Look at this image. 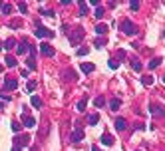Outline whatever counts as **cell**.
<instances>
[{
	"instance_id": "cell-7",
	"label": "cell",
	"mask_w": 165,
	"mask_h": 151,
	"mask_svg": "<svg viewBox=\"0 0 165 151\" xmlns=\"http://www.w3.org/2000/svg\"><path fill=\"white\" fill-rule=\"evenodd\" d=\"M149 111H151V115L163 117V106H159V103H151V106H149Z\"/></svg>"
},
{
	"instance_id": "cell-25",
	"label": "cell",
	"mask_w": 165,
	"mask_h": 151,
	"mask_svg": "<svg viewBox=\"0 0 165 151\" xmlns=\"http://www.w3.org/2000/svg\"><path fill=\"white\" fill-rule=\"evenodd\" d=\"M94 46H96V48H104V46H105V40H104V38H96V40H94Z\"/></svg>"
},
{
	"instance_id": "cell-21",
	"label": "cell",
	"mask_w": 165,
	"mask_h": 151,
	"mask_svg": "<svg viewBox=\"0 0 165 151\" xmlns=\"http://www.w3.org/2000/svg\"><path fill=\"white\" fill-rule=\"evenodd\" d=\"M132 68L135 70V72H141V68H143V66H141V62H139L137 58H132Z\"/></svg>"
},
{
	"instance_id": "cell-30",
	"label": "cell",
	"mask_w": 165,
	"mask_h": 151,
	"mask_svg": "<svg viewBox=\"0 0 165 151\" xmlns=\"http://www.w3.org/2000/svg\"><path fill=\"white\" fill-rule=\"evenodd\" d=\"M108 66H109V68H112V70H117V68H120V64H117V60H113V58H112V60L108 62Z\"/></svg>"
},
{
	"instance_id": "cell-38",
	"label": "cell",
	"mask_w": 165,
	"mask_h": 151,
	"mask_svg": "<svg viewBox=\"0 0 165 151\" xmlns=\"http://www.w3.org/2000/svg\"><path fill=\"white\" fill-rule=\"evenodd\" d=\"M117 58H120V60H124V58H125V52H124V50H120V52H117Z\"/></svg>"
},
{
	"instance_id": "cell-31",
	"label": "cell",
	"mask_w": 165,
	"mask_h": 151,
	"mask_svg": "<svg viewBox=\"0 0 165 151\" xmlns=\"http://www.w3.org/2000/svg\"><path fill=\"white\" fill-rule=\"evenodd\" d=\"M0 10H2L4 14H10V12H12V6H10V4H2V8H0Z\"/></svg>"
},
{
	"instance_id": "cell-14",
	"label": "cell",
	"mask_w": 165,
	"mask_h": 151,
	"mask_svg": "<svg viewBox=\"0 0 165 151\" xmlns=\"http://www.w3.org/2000/svg\"><path fill=\"white\" fill-rule=\"evenodd\" d=\"M125 127H128V123H125L124 117H116V129H117V131H124Z\"/></svg>"
},
{
	"instance_id": "cell-8",
	"label": "cell",
	"mask_w": 165,
	"mask_h": 151,
	"mask_svg": "<svg viewBox=\"0 0 165 151\" xmlns=\"http://www.w3.org/2000/svg\"><path fill=\"white\" fill-rule=\"evenodd\" d=\"M22 121H24V125H26V127H34V125H36V119H34L32 115H28V111L22 113Z\"/></svg>"
},
{
	"instance_id": "cell-18",
	"label": "cell",
	"mask_w": 165,
	"mask_h": 151,
	"mask_svg": "<svg viewBox=\"0 0 165 151\" xmlns=\"http://www.w3.org/2000/svg\"><path fill=\"white\" fill-rule=\"evenodd\" d=\"M4 62H6L8 68H16V58H14V56H10V54H8V56L4 58Z\"/></svg>"
},
{
	"instance_id": "cell-11",
	"label": "cell",
	"mask_w": 165,
	"mask_h": 151,
	"mask_svg": "<svg viewBox=\"0 0 165 151\" xmlns=\"http://www.w3.org/2000/svg\"><path fill=\"white\" fill-rule=\"evenodd\" d=\"M40 52L44 54V56H48V58L54 56V48H52L50 44H40Z\"/></svg>"
},
{
	"instance_id": "cell-29",
	"label": "cell",
	"mask_w": 165,
	"mask_h": 151,
	"mask_svg": "<svg viewBox=\"0 0 165 151\" xmlns=\"http://www.w3.org/2000/svg\"><path fill=\"white\" fill-rule=\"evenodd\" d=\"M104 103H105L104 98H96V99H94V106H96V107H104Z\"/></svg>"
},
{
	"instance_id": "cell-28",
	"label": "cell",
	"mask_w": 165,
	"mask_h": 151,
	"mask_svg": "<svg viewBox=\"0 0 165 151\" xmlns=\"http://www.w3.org/2000/svg\"><path fill=\"white\" fill-rule=\"evenodd\" d=\"M40 14H44V16H50V18H54V10H46V8H40Z\"/></svg>"
},
{
	"instance_id": "cell-35",
	"label": "cell",
	"mask_w": 165,
	"mask_h": 151,
	"mask_svg": "<svg viewBox=\"0 0 165 151\" xmlns=\"http://www.w3.org/2000/svg\"><path fill=\"white\" fill-rule=\"evenodd\" d=\"M88 52H90V48H80L78 50V56H86Z\"/></svg>"
},
{
	"instance_id": "cell-4",
	"label": "cell",
	"mask_w": 165,
	"mask_h": 151,
	"mask_svg": "<svg viewBox=\"0 0 165 151\" xmlns=\"http://www.w3.org/2000/svg\"><path fill=\"white\" fill-rule=\"evenodd\" d=\"M28 141H30V135H26V133H24V135H16L14 137V147L20 149V147H24Z\"/></svg>"
},
{
	"instance_id": "cell-17",
	"label": "cell",
	"mask_w": 165,
	"mask_h": 151,
	"mask_svg": "<svg viewBox=\"0 0 165 151\" xmlns=\"http://www.w3.org/2000/svg\"><path fill=\"white\" fill-rule=\"evenodd\" d=\"M159 64H161V58H151L149 64H147V68H149V70H155Z\"/></svg>"
},
{
	"instance_id": "cell-15",
	"label": "cell",
	"mask_w": 165,
	"mask_h": 151,
	"mask_svg": "<svg viewBox=\"0 0 165 151\" xmlns=\"http://www.w3.org/2000/svg\"><path fill=\"white\" fill-rule=\"evenodd\" d=\"M108 24H98V26H96V34H100V36H104V34H108Z\"/></svg>"
},
{
	"instance_id": "cell-1",
	"label": "cell",
	"mask_w": 165,
	"mask_h": 151,
	"mask_svg": "<svg viewBox=\"0 0 165 151\" xmlns=\"http://www.w3.org/2000/svg\"><path fill=\"white\" fill-rule=\"evenodd\" d=\"M120 30H121V34H128V36L137 34V26H135V24H133L129 18L121 20V24H120Z\"/></svg>"
},
{
	"instance_id": "cell-32",
	"label": "cell",
	"mask_w": 165,
	"mask_h": 151,
	"mask_svg": "<svg viewBox=\"0 0 165 151\" xmlns=\"http://www.w3.org/2000/svg\"><path fill=\"white\" fill-rule=\"evenodd\" d=\"M18 10L22 12V14H26V12H28V6H26L24 2H18Z\"/></svg>"
},
{
	"instance_id": "cell-22",
	"label": "cell",
	"mask_w": 165,
	"mask_h": 151,
	"mask_svg": "<svg viewBox=\"0 0 165 151\" xmlns=\"http://www.w3.org/2000/svg\"><path fill=\"white\" fill-rule=\"evenodd\" d=\"M88 14V2L80 0V16H86Z\"/></svg>"
},
{
	"instance_id": "cell-13",
	"label": "cell",
	"mask_w": 165,
	"mask_h": 151,
	"mask_svg": "<svg viewBox=\"0 0 165 151\" xmlns=\"http://www.w3.org/2000/svg\"><path fill=\"white\" fill-rule=\"evenodd\" d=\"M28 48H30V44H28V42H20V44H16V54H20V56H22V54H26Z\"/></svg>"
},
{
	"instance_id": "cell-23",
	"label": "cell",
	"mask_w": 165,
	"mask_h": 151,
	"mask_svg": "<svg viewBox=\"0 0 165 151\" xmlns=\"http://www.w3.org/2000/svg\"><path fill=\"white\" fill-rule=\"evenodd\" d=\"M86 106H88V98H82L76 107H78V111H84V110H86Z\"/></svg>"
},
{
	"instance_id": "cell-34",
	"label": "cell",
	"mask_w": 165,
	"mask_h": 151,
	"mask_svg": "<svg viewBox=\"0 0 165 151\" xmlns=\"http://www.w3.org/2000/svg\"><path fill=\"white\" fill-rule=\"evenodd\" d=\"M129 8H132V10H137V8H139V2H137V0H132V2H129Z\"/></svg>"
},
{
	"instance_id": "cell-33",
	"label": "cell",
	"mask_w": 165,
	"mask_h": 151,
	"mask_svg": "<svg viewBox=\"0 0 165 151\" xmlns=\"http://www.w3.org/2000/svg\"><path fill=\"white\" fill-rule=\"evenodd\" d=\"M104 16V6H98L96 8V18H101Z\"/></svg>"
},
{
	"instance_id": "cell-2",
	"label": "cell",
	"mask_w": 165,
	"mask_h": 151,
	"mask_svg": "<svg viewBox=\"0 0 165 151\" xmlns=\"http://www.w3.org/2000/svg\"><path fill=\"white\" fill-rule=\"evenodd\" d=\"M36 48H32L30 46V52H28V60H26V66H28V72L30 70H36Z\"/></svg>"
},
{
	"instance_id": "cell-12",
	"label": "cell",
	"mask_w": 165,
	"mask_h": 151,
	"mask_svg": "<svg viewBox=\"0 0 165 151\" xmlns=\"http://www.w3.org/2000/svg\"><path fill=\"white\" fill-rule=\"evenodd\" d=\"M101 143H104L105 147H109V145H113V143H116V139H113V135H112V133H104V135H101Z\"/></svg>"
},
{
	"instance_id": "cell-42",
	"label": "cell",
	"mask_w": 165,
	"mask_h": 151,
	"mask_svg": "<svg viewBox=\"0 0 165 151\" xmlns=\"http://www.w3.org/2000/svg\"><path fill=\"white\" fill-rule=\"evenodd\" d=\"M0 50H2V42H0Z\"/></svg>"
},
{
	"instance_id": "cell-5",
	"label": "cell",
	"mask_w": 165,
	"mask_h": 151,
	"mask_svg": "<svg viewBox=\"0 0 165 151\" xmlns=\"http://www.w3.org/2000/svg\"><path fill=\"white\" fill-rule=\"evenodd\" d=\"M84 40V32L82 30H76V32H72L70 34V44L74 46V44H80V42Z\"/></svg>"
},
{
	"instance_id": "cell-37",
	"label": "cell",
	"mask_w": 165,
	"mask_h": 151,
	"mask_svg": "<svg viewBox=\"0 0 165 151\" xmlns=\"http://www.w3.org/2000/svg\"><path fill=\"white\" fill-rule=\"evenodd\" d=\"M90 6H96V8H98V6H100V0H90Z\"/></svg>"
},
{
	"instance_id": "cell-36",
	"label": "cell",
	"mask_w": 165,
	"mask_h": 151,
	"mask_svg": "<svg viewBox=\"0 0 165 151\" xmlns=\"http://www.w3.org/2000/svg\"><path fill=\"white\" fill-rule=\"evenodd\" d=\"M26 90H28V91H30V94H32V91L36 90V83H34V82H30V83H28V86H26Z\"/></svg>"
},
{
	"instance_id": "cell-6",
	"label": "cell",
	"mask_w": 165,
	"mask_h": 151,
	"mask_svg": "<svg viewBox=\"0 0 165 151\" xmlns=\"http://www.w3.org/2000/svg\"><path fill=\"white\" fill-rule=\"evenodd\" d=\"M16 87H18V82H16V79H12V78L4 79V90H6V91H14Z\"/></svg>"
},
{
	"instance_id": "cell-41",
	"label": "cell",
	"mask_w": 165,
	"mask_h": 151,
	"mask_svg": "<svg viewBox=\"0 0 165 151\" xmlns=\"http://www.w3.org/2000/svg\"><path fill=\"white\" fill-rule=\"evenodd\" d=\"M2 4H4V2H2V0H0V8H2Z\"/></svg>"
},
{
	"instance_id": "cell-9",
	"label": "cell",
	"mask_w": 165,
	"mask_h": 151,
	"mask_svg": "<svg viewBox=\"0 0 165 151\" xmlns=\"http://www.w3.org/2000/svg\"><path fill=\"white\" fill-rule=\"evenodd\" d=\"M70 139H72V143L82 141V139H84V131H82V129H74V131H72V135H70Z\"/></svg>"
},
{
	"instance_id": "cell-24",
	"label": "cell",
	"mask_w": 165,
	"mask_h": 151,
	"mask_svg": "<svg viewBox=\"0 0 165 151\" xmlns=\"http://www.w3.org/2000/svg\"><path fill=\"white\" fill-rule=\"evenodd\" d=\"M100 121V117H98V113H92V115H88V123L90 125H96Z\"/></svg>"
},
{
	"instance_id": "cell-43",
	"label": "cell",
	"mask_w": 165,
	"mask_h": 151,
	"mask_svg": "<svg viewBox=\"0 0 165 151\" xmlns=\"http://www.w3.org/2000/svg\"><path fill=\"white\" fill-rule=\"evenodd\" d=\"M0 72H2V64H0Z\"/></svg>"
},
{
	"instance_id": "cell-10",
	"label": "cell",
	"mask_w": 165,
	"mask_h": 151,
	"mask_svg": "<svg viewBox=\"0 0 165 151\" xmlns=\"http://www.w3.org/2000/svg\"><path fill=\"white\" fill-rule=\"evenodd\" d=\"M80 70H82L84 74H92L96 70V64H92V62H84V64H80Z\"/></svg>"
},
{
	"instance_id": "cell-39",
	"label": "cell",
	"mask_w": 165,
	"mask_h": 151,
	"mask_svg": "<svg viewBox=\"0 0 165 151\" xmlns=\"http://www.w3.org/2000/svg\"><path fill=\"white\" fill-rule=\"evenodd\" d=\"M92 151H101V149H100V147H94V149H92Z\"/></svg>"
},
{
	"instance_id": "cell-16",
	"label": "cell",
	"mask_w": 165,
	"mask_h": 151,
	"mask_svg": "<svg viewBox=\"0 0 165 151\" xmlns=\"http://www.w3.org/2000/svg\"><path fill=\"white\" fill-rule=\"evenodd\" d=\"M30 103H32V107H36V110H40V107H42V99L38 98V95H32V98H30Z\"/></svg>"
},
{
	"instance_id": "cell-20",
	"label": "cell",
	"mask_w": 165,
	"mask_h": 151,
	"mask_svg": "<svg viewBox=\"0 0 165 151\" xmlns=\"http://www.w3.org/2000/svg\"><path fill=\"white\" fill-rule=\"evenodd\" d=\"M14 46H16V40H14V38H8V40L2 44V48H4V50H12Z\"/></svg>"
},
{
	"instance_id": "cell-27",
	"label": "cell",
	"mask_w": 165,
	"mask_h": 151,
	"mask_svg": "<svg viewBox=\"0 0 165 151\" xmlns=\"http://www.w3.org/2000/svg\"><path fill=\"white\" fill-rule=\"evenodd\" d=\"M141 82H143V86H151V83H153V78H151V76H143Z\"/></svg>"
},
{
	"instance_id": "cell-19",
	"label": "cell",
	"mask_w": 165,
	"mask_h": 151,
	"mask_svg": "<svg viewBox=\"0 0 165 151\" xmlns=\"http://www.w3.org/2000/svg\"><path fill=\"white\" fill-rule=\"evenodd\" d=\"M120 98H113L112 99V102H109V110H112V111H117V110H120Z\"/></svg>"
},
{
	"instance_id": "cell-40",
	"label": "cell",
	"mask_w": 165,
	"mask_h": 151,
	"mask_svg": "<svg viewBox=\"0 0 165 151\" xmlns=\"http://www.w3.org/2000/svg\"><path fill=\"white\" fill-rule=\"evenodd\" d=\"M12 151H20V149H18V147H12Z\"/></svg>"
},
{
	"instance_id": "cell-26",
	"label": "cell",
	"mask_w": 165,
	"mask_h": 151,
	"mask_svg": "<svg viewBox=\"0 0 165 151\" xmlns=\"http://www.w3.org/2000/svg\"><path fill=\"white\" fill-rule=\"evenodd\" d=\"M20 129H22V125H20L18 121H12V131H14L16 135H18V133H20Z\"/></svg>"
},
{
	"instance_id": "cell-3",
	"label": "cell",
	"mask_w": 165,
	"mask_h": 151,
	"mask_svg": "<svg viewBox=\"0 0 165 151\" xmlns=\"http://www.w3.org/2000/svg\"><path fill=\"white\" fill-rule=\"evenodd\" d=\"M34 34H36L38 38H54V36H56V34H54L52 30H48V28L40 26V24H38V26H36V30H34Z\"/></svg>"
}]
</instances>
